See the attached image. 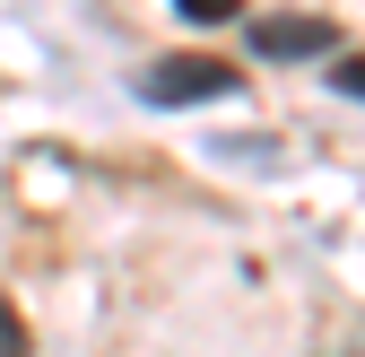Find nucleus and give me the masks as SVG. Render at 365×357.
Wrapping results in <instances>:
<instances>
[{
	"mask_svg": "<svg viewBox=\"0 0 365 357\" xmlns=\"http://www.w3.org/2000/svg\"><path fill=\"white\" fill-rule=\"evenodd\" d=\"M331 87H339V96H356V105H365V53H348V61H331Z\"/></svg>",
	"mask_w": 365,
	"mask_h": 357,
	"instance_id": "3",
	"label": "nucleus"
},
{
	"mask_svg": "<svg viewBox=\"0 0 365 357\" xmlns=\"http://www.w3.org/2000/svg\"><path fill=\"white\" fill-rule=\"evenodd\" d=\"M174 9L192 18V26H226V18H235V0H174Z\"/></svg>",
	"mask_w": 365,
	"mask_h": 357,
	"instance_id": "4",
	"label": "nucleus"
},
{
	"mask_svg": "<svg viewBox=\"0 0 365 357\" xmlns=\"http://www.w3.org/2000/svg\"><path fill=\"white\" fill-rule=\"evenodd\" d=\"M252 53L261 61H322V53H339V26L331 18H252Z\"/></svg>",
	"mask_w": 365,
	"mask_h": 357,
	"instance_id": "2",
	"label": "nucleus"
},
{
	"mask_svg": "<svg viewBox=\"0 0 365 357\" xmlns=\"http://www.w3.org/2000/svg\"><path fill=\"white\" fill-rule=\"evenodd\" d=\"M0 348H26V323H18V305L0 296Z\"/></svg>",
	"mask_w": 365,
	"mask_h": 357,
	"instance_id": "5",
	"label": "nucleus"
},
{
	"mask_svg": "<svg viewBox=\"0 0 365 357\" xmlns=\"http://www.w3.org/2000/svg\"><path fill=\"white\" fill-rule=\"evenodd\" d=\"M235 87H244V70H226V61H209V53H165V61L140 70V105L182 114V105H217V96H235Z\"/></svg>",
	"mask_w": 365,
	"mask_h": 357,
	"instance_id": "1",
	"label": "nucleus"
}]
</instances>
